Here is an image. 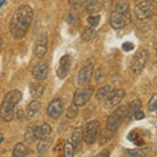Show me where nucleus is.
Wrapping results in <instances>:
<instances>
[{
  "mask_svg": "<svg viewBox=\"0 0 157 157\" xmlns=\"http://www.w3.org/2000/svg\"><path fill=\"white\" fill-rule=\"evenodd\" d=\"M134 117H135V119H136V121H140V119H143V118H144V113L139 109L137 111H135Z\"/></svg>",
  "mask_w": 157,
  "mask_h": 157,
  "instance_id": "obj_37",
  "label": "nucleus"
},
{
  "mask_svg": "<svg viewBox=\"0 0 157 157\" xmlns=\"http://www.w3.org/2000/svg\"><path fill=\"white\" fill-rule=\"evenodd\" d=\"M141 107V101L140 100H134L132 102H130L128 106H127V118L134 115L135 111H137Z\"/></svg>",
  "mask_w": 157,
  "mask_h": 157,
  "instance_id": "obj_24",
  "label": "nucleus"
},
{
  "mask_svg": "<svg viewBox=\"0 0 157 157\" xmlns=\"http://www.w3.org/2000/svg\"><path fill=\"white\" fill-rule=\"evenodd\" d=\"M148 109L149 111H157V93L151 97V100L148 102Z\"/></svg>",
  "mask_w": 157,
  "mask_h": 157,
  "instance_id": "obj_32",
  "label": "nucleus"
},
{
  "mask_svg": "<svg viewBox=\"0 0 157 157\" xmlns=\"http://www.w3.org/2000/svg\"><path fill=\"white\" fill-rule=\"evenodd\" d=\"M77 114H78V106L75 105V104H72L66 111V115H67L68 119H75V118L77 117Z\"/></svg>",
  "mask_w": 157,
  "mask_h": 157,
  "instance_id": "obj_29",
  "label": "nucleus"
},
{
  "mask_svg": "<svg viewBox=\"0 0 157 157\" xmlns=\"http://www.w3.org/2000/svg\"><path fill=\"white\" fill-rule=\"evenodd\" d=\"M127 117V107L126 106H121L115 109V111H113L109 115L106 121V128H109L111 132H117V130L119 128V126L122 123V121Z\"/></svg>",
  "mask_w": 157,
  "mask_h": 157,
  "instance_id": "obj_5",
  "label": "nucleus"
},
{
  "mask_svg": "<svg viewBox=\"0 0 157 157\" xmlns=\"http://www.w3.org/2000/svg\"><path fill=\"white\" fill-rule=\"evenodd\" d=\"M148 58H149L148 51L140 50L131 60V72L134 73V75H139V73H141V71L144 70V67L147 64V62H148Z\"/></svg>",
  "mask_w": 157,
  "mask_h": 157,
  "instance_id": "obj_8",
  "label": "nucleus"
},
{
  "mask_svg": "<svg viewBox=\"0 0 157 157\" xmlns=\"http://www.w3.org/2000/svg\"><path fill=\"white\" fill-rule=\"evenodd\" d=\"M98 134H100V123H98V121H90L82 128V140L88 145H92L97 140Z\"/></svg>",
  "mask_w": 157,
  "mask_h": 157,
  "instance_id": "obj_6",
  "label": "nucleus"
},
{
  "mask_svg": "<svg viewBox=\"0 0 157 157\" xmlns=\"http://www.w3.org/2000/svg\"><path fill=\"white\" fill-rule=\"evenodd\" d=\"M93 94V88L92 86H86L82 85L80 89H77L73 94V104L77 105L78 107L84 106L88 101L90 100V97Z\"/></svg>",
  "mask_w": 157,
  "mask_h": 157,
  "instance_id": "obj_9",
  "label": "nucleus"
},
{
  "mask_svg": "<svg viewBox=\"0 0 157 157\" xmlns=\"http://www.w3.org/2000/svg\"><path fill=\"white\" fill-rule=\"evenodd\" d=\"M25 140L29 141V143H32V141L36 140V136H34V128H33V127H28L26 134H25Z\"/></svg>",
  "mask_w": 157,
  "mask_h": 157,
  "instance_id": "obj_33",
  "label": "nucleus"
},
{
  "mask_svg": "<svg viewBox=\"0 0 157 157\" xmlns=\"http://www.w3.org/2000/svg\"><path fill=\"white\" fill-rule=\"evenodd\" d=\"M46 52H47V34L41 33L38 34L36 43H34V55L37 58H43Z\"/></svg>",
  "mask_w": 157,
  "mask_h": 157,
  "instance_id": "obj_11",
  "label": "nucleus"
},
{
  "mask_svg": "<svg viewBox=\"0 0 157 157\" xmlns=\"http://www.w3.org/2000/svg\"><path fill=\"white\" fill-rule=\"evenodd\" d=\"M64 143L66 141L64 140H58V143H56V145L54 147V152H55L56 155H59V153H62L63 155V148H64Z\"/></svg>",
  "mask_w": 157,
  "mask_h": 157,
  "instance_id": "obj_34",
  "label": "nucleus"
},
{
  "mask_svg": "<svg viewBox=\"0 0 157 157\" xmlns=\"http://www.w3.org/2000/svg\"><path fill=\"white\" fill-rule=\"evenodd\" d=\"M24 113H25V110H22V109L18 111V115H17V117H18V119H20V121H21L22 118H24Z\"/></svg>",
  "mask_w": 157,
  "mask_h": 157,
  "instance_id": "obj_40",
  "label": "nucleus"
},
{
  "mask_svg": "<svg viewBox=\"0 0 157 157\" xmlns=\"http://www.w3.org/2000/svg\"><path fill=\"white\" fill-rule=\"evenodd\" d=\"M157 11V4L155 0H144L136 4L135 7V16L137 20H147L151 18Z\"/></svg>",
  "mask_w": 157,
  "mask_h": 157,
  "instance_id": "obj_4",
  "label": "nucleus"
},
{
  "mask_svg": "<svg viewBox=\"0 0 157 157\" xmlns=\"http://www.w3.org/2000/svg\"><path fill=\"white\" fill-rule=\"evenodd\" d=\"M127 156L131 157H141V156H147L148 155V148H136V149H127L126 151Z\"/></svg>",
  "mask_w": 157,
  "mask_h": 157,
  "instance_id": "obj_25",
  "label": "nucleus"
},
{
  "mask_svg": "<svg viewBox=\"0 0 157 157\" xmlns=\"http://www.w3.org/2000/svg\"><path fill=\"white\" fill-rule=\"evenodd\" d=\"M135 2H139V0H135Z\"/></svg>",
  "mask_w": 157,
  "mask_h": 157,
  "instance_id": "obj_44",
  "label": "nucleus"
},
{
  "mask_svg": "<svg viewBox=\"0 0 157 157\" xmlns=\"http://www.w3.org/2000/svg\"><path fill=\"white\" fill-rule=\"evenodd\" d=\"M81 2H82V0H68V3H70V6H71V7H75V8L80 6Z\"/></svg>",
  "mask_w": 157,
  "mask_h": 157,
  "instance_id": "obj_38",
  "label": "nucleus"
},
{
  "mask_svg": "<svg viewBox=\"0 0 157 157\" xmlns=\"http://www.w3.org/2000/svg\"><path fill=\"white\" fill-rule=\"evenodd\" d=\"M94 77H96V81H97V82H100L102 78H104V72H102V68H101V67L96 70V75H94Z\"/></svg>",
  "mask_w": 157,
  "mask_h": 157,
  "instance_id": "obj_35",
  "label": "nucleus"
},
{
  "mask_svg": "<svg viewBox=\"0 0 157 157\" xmlns=\"http://www.w3.org/2000/svg\"><path fill=\"white\" fill-rule=\"evenodd\" d=\"M96 36V32H94V28H86L84 29V32L81 33V38H82V41H85V42H89L92 41L93 38H94Z\"/></svg>",
  "mask_w": 157,
  "mask_h": 157,
  "instance_id": "obj_26",
  "label": "nucleus"
},
{
  "mask_svg": "<svg viewBox=\"0 0 157 157\" xmlns=\"http://www.w3.org/2000/svg\"><path fill=\"white\" fill-rule=\"evenodd\" d=\"M71 63H72V59L70 55H63L59 60V66H58V70H56V75L59 78H64L68 72H70V68H71Z\"/></svg>",
  "mask_w": 157,
  "mask_h": 157,
  "instance_id": "obj_12",
  "label": "nucleus"
},
{
  "mask_svg": "<svg viewBox=\"0 0 157 157\" xmlns=\"http://www.w3.org/2000/svg\"><path fill=\"white\" fill-rule=\"evenodd\" d=\"M33 20V9L29 6H21L16 9V12L13 13V17L9 24V30L11 34L16 38H24L26 36V33L30 28Z\"/></svg>",
  "mask_w": 157,
  "mask_h": 157,
  "instance_id": "obj_1",
  "label": "nucleus"
},
{
  "mask_svg": "<svg viewBox=\"0 0 157 157\" xmlns=\"http://www.w3.org/2000/svg\"><path fill=\"white\" fill-rule=\"evenodd\" d=\"M47 73H48V64L46 60H41L39 63H37L36 66H34L33 71H32V75L33 77L36 78V80L41 81L43 78L47 77Z\"/></svg>",
  "mask_w": 157,
  "mask_h": 157,
  "instance_id": "obj_13",
  "label": "nucleus"
},
{
  "mask_svg": "<svg viewBox=\"0 0 157 157\" xmlns=\"http://www.w3.org/2000/svg\"><path fill=\"white\" fill-rule=\"evenodd\" d=\"M41 107H42L41 102L37 101V100L29 102L28 106H26V109H25V115H26V118H29V119H30V118L36 117L38 113H39V110H41Z\"/></svg>",
  "mask_w": 157,
  "mask_h": 157,
  "instance_id": "obj_16",
  "label": "nucleus"
},
{
  "mask_svg": "<svg viewBox=\"0 0 157 157\" xmlns=\"http://www.w3.org/2000/svg\"><path fill=\"white\" fill-rule=\"evenodd\" d=\"M109 155H110V153H109V151H104L102 153H98L97 156H98V157H107Z\"/></svg>",
  "mask_w": 157,
  "mask_h": 157,
  "instance_id": "obj_39",
  "label": "nucleus"
},
{
  "mask_svg": "<svg viewBox=\"0 0 157 157\" xmlns=\"http://www.w3.org/2000/svg\"><path fill=\"white\" fill-rule=\"evenodd\" d=\"M63 110H64V102H63L62 98H55L52 100L47 106V115L52 118V119H58L59 117L63 114Z\"/></svg>",
  "mask_w": 157,
  "mask_h": 157,
  "instance_id": "obj_10",
  "label": "nucleus"
},
{
  "mask_svg": "<svg viewBox=\"0 0 157 157\" xmlns=\"http://www.w3.org/2000/svg\"><path fill=\"white\" fill-rule=\"evenodd\" d=\"M66 20H67V22L70 24V25H72V26H76L77 24H78V16H77L76 13H73V12L68 13Z\"/></svg>",
  "mask_w": 157,
  "mask_h": 157,
  "instance_id": "obj_31",
  "label": "nucleus"
},
{
  "mask_svg": "<svg viewBox=\"0 0 157 157\" xmlns=\"http://www.w3.org/2000/svg\"><path fill=\"white\" fill-rule=\"evenodd\" d=\"M122 48H123V51H131L132 48H134V45H132L131 42H124L123 45H122Z\"/></svg>",
  "mask_w": 157,
  "mask_h": 157,
  "instance_id": "obj_36",
  "label": "nucleus"
},
{
  "mask_svg": "<svg viewBox=\"0 0 157 157\" xmlns=\"http://www.w3.org/2000/svg\"><path fill=\"white\" fill-rule=\"evenodd\" d=\"M128 2L127 0H118L115 3V8L110 16V25L114 29H121L126 26L128 22L130 14H128Z\"/></svg>",
  "mask_w": 157,
  "mask_h": 157,
  "instance_id": "obj_3",
  "label": "nucleus"
},
{
  "mask_svg": "<svg viewBox=\"0 0 157 157\" xmlns=\"http://www.w3.org/2000/svg\"><path fill=\"white\" fill-rule=\"evenodd\" d=\"M43 92H45V85H43L42 82H34V84L30 85V94L34 98L42 97Z\"/></svg>",
  "mask_w": 157,
  "mask_h": 157,
  "instance_id": "obj_22",
  "label": "nucleus"
},
{
  "mask_svg": "<svg viewBox=\"0 0 157 157\" xmlns=\"http://www.w3.org/2000/svg\"><path fill=\"white\" fill-rule=\"evenodd\" d=\"M93 72H94V63H93L92 59H88V60L82 64V67L78 71L77 75V84L82 86V85H88L90 81V78L93 76Z\"/></svg>",
  "mask_w": 157,
  "mask_h": 157,
  "instance_id": "obj_7",
  "label": "nucleus"
},
{
  "mask_svg": "<svg viewBox=\"0 0 157 157\" xmlns=\"http://www.w3.org/2000/svg\"><path fill=\"white\" fill-rule=\"evenodd\" d=\"M85 12L89 14H94L97 12H100L102 9V4L98 2V0H86L85 2Z\"/></svg>",
  "mask_w": 157,
  "mask_h": 157,
  "instance_id": "obj_17",
  "label": "nucleus"
},
{
  "mask_svg": "<svg viewBox=\"0 0 157 157\" xmlns=\"http://www.w3.org/2000/svg\"><path fill=\"white\" fill-rule=\"evenodd\" d=\"M75 147H73V144L71 143V141H66L64 143V148H63V156L66 157H72L73 155H75Z\"/></svg>",
  "mask_w": 157,
  "mask_h": 157,
  "instance_id": "obj_27",
  "label": "nucleus"
},
{
  "mask_svg": "<svg viewBox=\"0 0 157 157\" xmlns=\"http://www.w3.org/2000/svg\"><path fill=\"white\" fill-rule=\"evenodd\" d=\"M106 2H107V3H110V4H111V3H114V2H115V0H106Z\"/></svg>",
  "mask_w": 157,
  "mask_h": 157,
  "instance_id": "obj_42",
  "label": "nucleus"
},
{
  "mask_svg": "<svg viewBox=\"0 0 157 157\" xmlns=\"http://www.w3.org/2000/svg\"><path fill=\"white\" fill-rule=\"evenodd\" d=\"M28 147L24 144V143H17L16 145H14L13 148V152H12V156L13 157H25L28 155Z\"/></svg>",
  "mask_w": 157,
  "mask_h": 157,
  "instance_id": "obj_21",
  "label": "nucleus"
},
{
  "mask_svg": "<svg viewBox=\"0 0 157 157\" xmlns=\"http://www.w3.org/2000/svg\"><path fill=\"white\" fill-rule=\"evenodd\" d=\"M2 47H3V38L0 36V51H2Z\"/></svg>",
  "mask_w": 157,
  "mask_h": 157,
  "instance_id": "obj_41",
  "label": "nucleus"
},
{
  "mask_svg": "<svg viewBox=\"0 0 157 157\" xmlns=\"http://www.w3.org/2000/svg\"><path fill=\"white\" fill-rule=\"evenodd\" d=\"M21 92L20 90H11L8 92L3 98V102L0 105V117L3 121L9 122L13 119L14 113H16V106L18 105L20 100H21Z\"/></svg>",
  "mask_w": 157,
  "mask_h": 157,
  "instance_id": "obj_2",
  "label": "nucleus"
},
{
  "mask_svg": "<svg viewBox=\"0 0 157 157\" xmlns=\"http://www.w3.org/2000/svg\"><path fill=\"white\" fill-rule=\"evenodd\" d=\"M100 20H101V17L98 16V14H93V16H89L86 18V22L90 28H96V26H98V24H100Z\"/></svg>",
  "mask_w": 157,
  "mask_h": 157,
  "instance_id": "obj_30",
  "label": "nucleus"
},
{
  "mask_svg": "<svg viewBox=\"0 0 157 157\" xmlns=\"http://www.w3.org/2000/svg\"><path fill=\"white\" fill-rule=\"evenodd\" d=\"M50 147H51V137L47 136V137H45V139L39 140V143L37 145V151H38L39 155H45V153L48 152Z\"/></svg>",
  "mask_w": 157,
  "mask_h": 157,
  "instance_id": "obj_19",
  "label": "nucleus"
},
{
  "mask_svg": "<svg viewBox=\"0 0 157 157\" xmlns=\"http://www.w3.org/2000/svg\"><path fill=\"white\" fill-rule=\"evenodd\" d=\"M113 135H114V132H111L109 128H106L101 132V137H100V143L101 144H106V143H109V141L111 140V137Z\"/></svg>",
  "mask_w": 157,
  "mask_h": 157,
  "instance_id": "obj_28",
  "label": "nucleus"
},
{
  "mask_svg": "<svg viewBox=\"0 0 157 157\" xmlns=\"http://www.w3.org/2000/svg\"><path fill=\"white\" fill-rule=\"evenodd\" d=\"M51 134V127L47 123H42L41 126H38L34 128V136H36V140H41L45 139V137L50 136Z\"/></svg>",
  "mask_w": 157,
  "mask_h": 157,
  "instance_id": "obj_15",
  "label": "nucleus"
},
{
  "mask_svg": "<svg viewBox=\"0 0 157 157\" xmlns=\"http://www.w3.org/2000/svg\"><path fill=\"white\" fill-rule=\"evenodd\" d=\"M111 92H113L111 86H109V85L101 86L100 89L97 90V93H96V98L98 101H106L107 98H109V96L111 94Z\"/></svg>",
  "mask_w": 157,
  "mask_h": 157,
  "instance_id": "obj_20",
  "label": "nucleus"
},
{
  "mask_svg": "<svg viewBox=\"0 0 157 157\" xmlns=\"http://www.w3.org/2000/svg\"><path fill=\"white\" fill-rule=\"evenodd\" d=\"M71 143L73 144V147H75L76 149H78L82 144V128H75L71 135Z\"/></svg>",
  "mask_w": 157,
  "mask_h": 157,
  "instance_id": "obj_18",
  "label": "nucleus"
},
{
  "mask_svg": "<svg viewBox=\"0 0 157 157\" xmlns=\"http://www.w3.org/2000/svg\"><path fill=\"white\" fill-rule=\"evenodd\" d=\"M156 29H157V22H156Z\"/></svg>",
  "mask_w": 157,
  "mask_h": 157,
  "instance_id": "obj_43",
  "label": "nucleus"
},
{
  "mask_svg": "<svg viewBox=\"0 0 157 157\" xmlns=\"http://www.w3.org/2000/svg\"><path fill=\"white\" fill-rule=\"evenodd\" d=\"M126 96V92L124 89H122V88H119V89H115L111 92V94L109 96V98H107V102H106V106L107 107H115L118 106L122 102V100Z\"/></svg>",
  "mask_w": 157,
  "mask_h": 157,
  "instance_id": "obj_14",
  "label": "nucleus"
},
{
  "mask_svg": "<svg viewBox=\"0 0 157 157\" xmlns=\"http://www.w3.org/2000/svg\"><path fill=\"white\" fill-rule=\"evenodd\" d=\"M128 140L132 141V143L136 144V145H143V143H144V139L140 136V131L139 130L131 131L130 135H128Z\"/></svg>",
  "mask_w": 157,
  "mask_h": 157,
  "instance_id": "obj_23",
  "label": "nucleus"
}]
</instances>
